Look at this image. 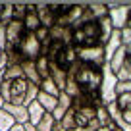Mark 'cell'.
<instances>
[{"label": "cell", "mask_w": 131, "mask_h": 131, "mask_svg": "<svg viewBox=\"0 0 131 131\" xmlns=\"http://www.w3.org/2000/svg\"><path fill=\"white\" fill-rule=\"evenodd\" d=\"M39 87L33 85L21 71V66H12L4 71V83H2V94L6 104L14 106H29L37 98Z\"/></svg>", "instance_id": "1"}, {"label": "cell", "mask_w": 131, "mask_h": 131, "mask_svg": "<svg viewBox=\"0 0 131 131\" xmlns=\"http://www.w3.org/2000/svg\"><path fill=\"white\" fill-rule=\"evenodd\" d=\"M119 46H122V33H119L118 29H114V33H112V37H110V41L104 45V50H106V64L112 60V56L118 52Z\"/></svg>", "instance_id": "13"}, {"label": "cell", "mask_w": 131, "mask_h": 131, "mask_svg": "<svg viewBox=\"0 0 131 131\" xmlns=\"http://www.w3.org/2000/svg\"><path fill=\"white\" fill-rule=\"evenodd\" d=\"M77 60L104 68L106 66V50L102 45L93 46V48H77Z\"/></svg>", "instance_id": "8"}, {"label": "cell", "mask_w": 131, "mask_h": 131, "mask_svg": "<svg viewBox=\"0 0 131 131\" xmlns=\"http://www.w3.org/2000/svg\"><path fill=\"white\" fill-rule=\"evenodd\" d=\"M25 33H27V29H25L23 21H17V19H12L8 25L4 27V37H6V50H17L21 45V41H23Z\"/></svg>", "instance_id": "5"}, {"label": "cell", "mask_w": 131, "mask_h": 131, "mask_svg": "<svg viewBox=\"0 0 131 131\" xmlns=\"http://www.w3.org/2000/svg\"><path fill=\"white\" fill-rule=\"evenodd\" d=\"M106 110H108V114H110L112 122L119 123V112H118V106H116V100H114V102H110V104H106Z\"/></svg>", "instance_id": "25"}, {"label": "cell", "mask_w": 131, "mask_h": 131, "mask_svg": "<svg viewBox=\"0 0 131 131\" xmlns=\"http://www.w3.org/2000/svg\"><path fill=\"white\" fill-rule=\"evenodd\" d=\"M12 21V4H0V29Z\"/></svg>", "instance_id": "23"}, {"label": "cell", "mask_w": 131, "mask_h": 131, "mask_svg": "<svg viewBox=\"0 0 131 131\" xmlns=\"http://www.w3.org/2000/svg\"><path fill=\"white\" fill-rule=\"evenodd\" d=\"M17 50L21 52L23 60L37 62L39 58H41V54H42V45H41V41L37 39V35H35V33H29V31H27Z\"/></svg>", "instance_id": "6"}, {"label": "cell", "mask_w": 131, "mask_h": 131, "mask_svg": "<svg viewBox=\"0 0 131 131\" xmlns=\"http://www.w3.org/2000/svg\"><path fill=\"white\" fill-rule=\"evenodd\" d=\"M2 108H4V98L0 96V110H2Z\"/></svg>", "instance_id": "34"}, {"label": "cell", "mask_w": 131, "mask_h": 131, "mask_svg": "<svg viewBox=\"0 0 131 131\" xmlns=\"http://www.w3.org/2000/svg\"><path fill=\"white\" fill-rule=\"evenodd\" d=\"M21 71H23V75H25V77H27L29 81L33 83V85H37L39 89H41L42 79H41V75H39V71H37V64H35V62L25 60L23 64H21Z\"/></svg>", "instance_id": "12"}, {"label": "cell", "mask_w": 131, "mask_h": 131, "mask_svg": "<svg viewBox=\"0 0 131 131\" xmlns=\"http://www.w3.org/2000/svg\"><path fill=\"white\" fill-rule=\"evenodd\" d=\"M23 25H25V29H27L29 33H35L39 27H41V21H39V16H37V6L29 4V14L25 16Z\"/></svg>", "instance_id": "15"}, {"label": "cell", "mask_w": 131, "mask_h": 131, "mask_svg": "<svg viewBox=\"0 0 131 131\" xmlns=\"http://www.w3.org/2000/svg\"><path fill=\"white\" fill-rule=\"evenodd\" d=\"M127 25H131V10H129V16H127Z\"/></svg>", "instance_id": "35"}, {"label": "cell", "mask_w": 131, "mask_h": 131, "mask_svg": "<svg viewBox=\"0 0 131 131\" xmlns=\"http://www.w3.org/2000/svg\"><path fill=\"white\" fill-rule=\"evenodd\" d=\"M71 102H73V98H71L68 93H64V91H62L60 96H58L56 110H54V119H56V122H62V118L66 116V112L71 108Z\"/></svg>", "instance_id": "11"}, {"label": "cell", "mask_w": 131, "mask_h": 131, "mask_svg": "<svg viewBox=\"0 0 131 131\" xmlns=\"http://www.w3.org/2000/svg\"><path fill=\"white\" fill-rule=\"evenodd\" d=\"M119 33H122V45L123 46H129L131 45V25H125Z\"/></svg>", "instance_id": "26"}, {"label": "cell", "mask_w": 131, "mask_h": 131, "mask_svg": "<svg viewBox=\"0 0 131 131\" xmlns=\"http://www.w3.org/2000/svg\"><path fill=\"white\" fill-rule=\"evenodd\" d=\"M29 14V4H12V19L23 21Z\"/></svg>", "instance_id": "22"}, {"label": "cell", "mask_w": 131, "mask_h": 131, "mask_svg": "<svg viewBox=\"0 0 131 131\" xmlns=\"http://www.w3.org/2000/svg\"><path fill=\"white\" fill-rule=\"evenodd\" d=\"M123 93H131V81H118L116 85V96Z\"/></svg>", "instance_id": "27"}, {"label": "cell", "mask_w": 131, "mask_h": 131, "mask_svg": "<svg viewBox=\"0 0 131 131\" xmlns=\"http://www.w3.org/2000/svg\"><path fill=\"white\" fill-rule=\"evenodd\" d=\"M27 110H29V123H33V125H37V123L42 119V116L46 114V110L41 106V102H39L37 98L27 106Z\"/></svg>", "instance_id": "16"}, {"label": "cell", "mask_w": 131, "mask_h": 131, "mask_svg": "<svg viewBox=\"0 0 131 131\" xmlns=\"http://www.w3.org/2000/svg\"><path fill=\"white\" fill-rule=\"evenodd\" d=\"M129 10H131V4H108V17L112 21V27L122 31L127 25Z\"/></svg>", "instance_id": "9"}, {"label": "cell", "mask_w": 131, "mask_h": 131, "mask_svg": "<svg viewBox=\"0 0 131 131\" xmlns=\"http://www.w3.org/2000/svg\"><path fill=\"white\" fill-rule=\"evenodd\" d=\"M54 131H66V129L62 127V123H60V122H56V125H54Z\"/></svg>", "instance_id": "32"}, {"label": "cell", "mask_w": 131, "mask_h": 131, "mask_svg": "<svg viewBox=\"0 0 131 131\" xmlns=\"http://www.w3.org/2000/svg\"><path fill=\"white\" fill-rule=\"evenodd\" d=\"M4 110L10 112V114L16 118L17 123H27L29 122V110H27V106H14V104H6L4 102Z\"/></svg>", "instance_id": "14"}, {"label": "cell", "mask_w": 131, "mask_h": 131, "mask_svg": "<svg viewBox=\"0 0 131 131\" xmlns=\"http://www.w3.org/2000/svg\"><path fill=\"white\" fill-rule=\"evenodd\" d=\"M35 35H37V39L41 41V45H42V46L50 42V29H46V27H39L37 31H35Z\"/></svg>", "instance_id": "24"}, {"label": "cell", "mask_w": 131, "mask_h": 131, "mask_svg": "<svg viewBox=\"0 0 131 131\" xmlns=\"http://www.w3.org/2000/svg\"><path fill=\"white\" fill-rule=\"evenodd\" d=\"M41 91H45L46 94H50V96H56V98L60 96V93H62V91L58 89V85L54 83V79H52V77L45 79V81L41 83Z\"/></svg>", "instance_id": "21"}, {"label": "cell", "mask_w": 131, "mask_h": 131, "mask_svg": "<svg viewBox=\"0 0 131 131\" xmlns=\"http://www.w3.org/2000/svg\"><path fill=\"white\" fill-rule=\"evenodd\" d=\"M16 118H14L10 112H6L4 108L0 110V131H10L14 125H16Z\"/></svg>", "instance_id": "19"}, {"label": "cell", "mask_w": 131, "mask_h": 131, "mask_svg": "<svg viewBox=\"0 0 131 131\" xmlns=\"http://www.w3.org/2000/svg\"><path fill=\"white\" fill-rule=\"evenodd\" d=\"M8 70V58H6V46H0V73Z\"/></svg>", "instance_id": "28"}, {"label": "cell", "mask_w": 131, "mask_h": 131, "mask_svg": "<svg viewBox=\"0 0 131 131\" xmlns=\"http://www.w3.org/2000/svg\"><path fill=\"white\" fill-rule=\"evenodd\" d=\"M71 41L75 48H93L102 45V21L81 19L71 29Z\"/></svg>", "instance_id": "4"}, {"label": "cell", "mask_w": 131, "mask_h": 131, "mask_svg": "<svg viewBox=\"0 0 131 131\" xmlns=\"http://www.w3.org/2000/svg\"><path fill=\"white\" fill-rule=\"evenodd\" d=\"M96 131H123L122 127L118 125V123H108V125H102V127H98Z\"/></svg>", "instance_id": "29"}, {"label": "cell", "mask_w": 131, "mask_h": 131, "mask_svg": "<svg viewBox=\"0 0 131 131\" xmlns=\"http://www.w3.org/2000/svg\"><path fill=\"white\" fill-rule=\"evenodd\" d=\"M0 46H6V37H4V29H0Z\"/></svg>", "instance_id": "31"}, {"label": "cell", "mask_w": 131, "mask_h": 131, "mask_svg": "<svg viewBox=\"0 0 131 131\" xmlns=\"http://www.w3.org/2000/svg\"><path fill=\"white\" fill-rule=\"evenodd\" d=\"M10 131H27V129H25V123H16Z\"/></svg>", "instance_id": "30"}, {"label": "cell", "mask_w": 131, "mask_h": 131, "mask_svg": "<svg viewBox=\"0 0 131 131\" xmlns=\"http://www.w3.org/2000/svg\"><path fill=\"white\" fill-rule=\"evenodd\" d=\"M35 64H37V71H39V75H41L42 81H45V79H48V77H50V64H48L46 54H41V58H39Z\"/></svg>", "instance_id": "18"}, {"label": "cell", "mask_w": 131, "mask_h": 131, "mask_svg": "<svg viewBox=\"0 0 131 131\" xmlns=\"http://www.w3.org/2000/svg\"><path fill=\"white\" fill-rule=\"evenodd\" d=\"M2 83H4V73H0V94H2Z\"/></svg>", "instance_id": "33"}, {"label": "cell", "mask_w": 131, "mask_h": 131, "mask_svg": "<svg viewBox=\"0 0 131 131\" xmlns=\"http://www.w3.org/2000/svg\"><path fill=\"white\" fill-rule=\"evenodd\" d=\"M71 110H73V122H75L73 131H96L100 127L96 106L91 98L83 96V94L75 96L71 102Z\"/></svg>", "instance_id": "3"}, {"label": "cell", "mask_w": 131, "mask_h": 131, "mask_svg": "<svg viewBox=\"0 0 131 131\" xmlns=\"http://www.w3.org/2000/svg\"><path fill=\"white\" fill-rule=\"evenodd\" d=\"M37 16H39V21H41V27H46V29H52L58 21L50 4H37Z\"/></svg>", "instance_id": "10"}, {"label": "cell", "mask_w": 131, "mask_h": 131, "mask_svg": "<svg viewBox=\"0 0 131 131\" xmlns=\"http://www.w3.org/2000/svg\"><path fill=\"white\" fill-rule=\"evenodd\" d=\"M37 100L41 102V106L45 108L46 112L54 114V110H56V104H58V98H56V96H50V94H46L45 91H39V94H37Z\"/></svg>", "instance_id": "17"}, {"label": "cell", "mask_w": 131, "mask_h": 131, "mask_svg": "<svg viewBox=\"0 0 131 131\" xmlns=\"http://www.w3.org/2000/svg\"><path fill=\"white\" fill-rule=\"evenodd\" d=\"M116 85H118V77L112 73L110 66L102 68V87H100V100L104 104H110L116 100Z\"/></svg>", "instance_id": "7"}, {"label": "cell", "mask_w": 131, "mask_h": 131, "mask_svg": "<svg viewBox=\"0 0 131 131\" xmlns=\"http://www.w3.org/2000/svg\"><path fill=\"white\" fill-rule=\"evenodd\" d=\"M54 125H56V119H54V114H50V112H46L45 116H42V119L37 123V131H54Z\"/></svg>", "instance_id": "20"}, {"label": "cell", "mask_w": 131, "mask_h": 131, "mask_svg": "<svg viewBox=\"0 0 131 131\" xmlns=\"http://www.w3.org/2000/svg\"><path fill=\"white\" fill-rule=\"evenodd\" d=\"M68 75L75 81V85H77L79 93L83 96L91 98L93 102L100 100V87H102V68L100 66L77 60L70 68Z\"/></svg>", "instance_id": "2"}]
</instances>
